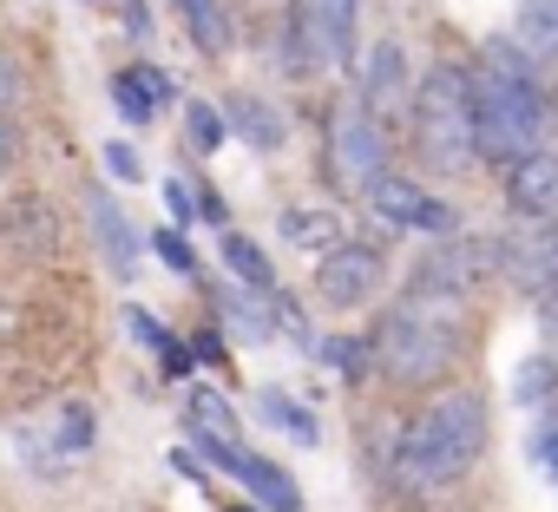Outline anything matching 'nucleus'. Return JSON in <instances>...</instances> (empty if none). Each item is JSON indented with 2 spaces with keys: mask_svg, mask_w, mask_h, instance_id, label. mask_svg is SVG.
Listing matches in <instances>:
<instances>
[{
  "mask_svg": "<svg viewBox=\"0 0 558 512\" xmlns=\"http://www.w3.org/2000/svg\"><path fill=\"white\" fill-rule=\"evenodd\" d=\"M184 420H191V434L236 440V414H230V407H223V394H210V388H191V407H184Z\"/></svg>",
  "mask_w": 558,
  "mask_h": 512,
  "instance_id": "b1692460",
  "label": "nucleus"
},
{
  "mask_svg": "<svg viewBox=\"0 0 558 512\" xmlns=\"http://www.w3.org/2000/svg\"><path fill=\"white\" fill-rule=\"evenodd\" d=\"M236 479H243V492L263 505V512H303V486L276 466V460H256V453H243L236 460Z\"/></svg>",
  "mask_w": 558,
  "mask_h": 512,
  "instance_id": "2eb2a0df",
  "label": "nucleus"
},
{
  "mask_svg": "<svg viewBox=\"0 0 558 512\" xmlns=\"http://www.w3.org/2000/svg\"><path fill=\"white\" fill-rule=\"evenodd\" d=\"M223 125H230V119H223L217 106H204V99H191V106H184V138H191V151H197V158H210V151L223 145Z\"/></svg>",
  "mask_w": 558,
  "mask_h": 512,
  "instance_id": "a878e982",
  "label": "nucleus"
},
{
  "mask_svg": "<svg viewBox=\"0 0 558 512\" xmlns=\"http://www.w3.org/2000/svg\"><path fill=\"white\" fill-rule=\"evenodd\" d=\"M506 197L525 217H551L558 210V158L551 151H532V158L506 164Z\"/></svg>",
  "mask_w": 558,
  "mask_h": 512,
  "instance_id": "ddd939ff",
  "label": "nucleus"
},
{
  "mask_svg": "<svg viewBox=\"0 0 558 512\" xmlns=\"http://www.w3.org/2000/svg\"><path fill=\"white\" fill-rule=\"evenodd\" d=\"M381 249H368V243H336L323 264H316V296L329 303V309H362V303H375L381 296Z\"/></svg>",
  "mask_w": 558,
  "mask_h": 512,
  "instance_id": "6e6552de",
  "label": "nucleus"
},
{
  "mask_svg": "<svg viewBox=\"0 0 558 512\" xmlns=\"http://www.w3.org/2000/svg\"><path fill=\"white\" fill-rule=\"evenodd\" d=\"M80 453H93V407H60V427H53V466H73Z\"/></svg>",
  "mask_w": 558,
  "mask_h": 512,
  "instance_id": "5701e85b",
  "label": "nucleus"
},
{
  "mask_svg": "<svg viewBox=\"0 0 558 512\" xmlns=\"http://www.w3.org/2000/svg\"><path fill=\"white\" fill-rule=\"evenodd\" d=\"M414 145L434 171H466L480 158V132H473V73L460 60L427 66L421 93H414Z\"/></svg>",
  "mask_w": 558,
  "mask_h": 512,
  "instance_id": "20e7f679",
  "label": "nucleus"
},
{
  "mask_svg": "<svg viewBox=\"0 0 558 512\" xmlns=\"http://www.w3.org/2000/svg\"><path fill=\"white\" fill-rule=\"evenodd\" d=\"M368 204H375V217L395 223V230H447V223H453V210H447L440 197H427L414 178H395V171H381V178L368 184Z\"/></svg>",
  "mask_w": 558,
  "mask_h": 512,
  "instance_id": "1a4fd4ad",
  "label": "nucleus"
},
{
  "mask_svg": "<svg viewBox=\"0 0 558 512\" xmlns=\"http://www.w3.org/2000/svg\"><path fill=\"white\" fill-rule=\"evenodd\" d=\"M191 191H197V184H184V178H171V184H165V204H171V217H178V223L204 217V197H191Z\"/></svg>",
  "mask_w": 558,
  "mask_h": 512,
  "instance_id": "c756f323",
  "label": "nucleus"
},
{
  "mask_svg": "<svg viewBox=\"0 0 558 512\" xmlns=\"http://www.w3.org/2000/svg\"><path fill=\"white\" fill-rule=\"evenodd\" d=\"M151 249L165 256V264H171L178 277H197V249L184 243V230H158V236H151Z\"/></svg>",
  "mask_w": 558,
  "mask_h": 512,
  "instance_id": "cd10ccee",
  "label": "nucleus"
},
{
  "mask_svg": "<svg viewBox=\"0 0 558 512\" xmlns=\"http://www.w3.org/2000/svg\"><path fill=\"white\" fill-rule=\"evenodd\" d=\"M355 21L362 0H290V66L296 73H336L355 60Z\"/></svg>",
  "mask_w": 558,
  "mask_h": 512,
  "instance_id": "39448f33",
  "label": "nucleus"
},
{
  "mask_svg": "<svg viewBox=\"0 0 558 512\" xmlns=\"http://www.w3.org/2000/svg\"><path fill=\"white\" fill-rule=\"evenodd\" d=\"M499 277L525 296H545L558 283V217H512L499 230Z\"/></svg>",
  "mask_w": 558,
  "mask_h": 512,
  "instance_id": "0eeeda50",
  "label": "nucleus"
},
{
  "mask_svg": "<svg viewBox=\"0 0 558 512\" xmlns=\"http://www.w3.org/2000/svg\"><path fill=\"white\" fill-rule=\"evenodd\" d=\"M119 8H125V27L145 40V34H151V14H145V0H119Z\"/></svg>",
  "mask_w": 558,
  "mask_h": 512,
  "instance_id": "72a5a7b5",
  "label": "nucleus"
},
{
  "mask_svg": "<svg viewBox=\"0 0 558 512\" xmlns=\"http://www.w3.org/2000/svg\"><path fill=\"white\" fill-rule=\"evenodd\" d=\"M532 453H538V466L558 479V407H545V427L532 434Z\"/></svg>",
  "mask_w": 558,
  "mask_h": 512,
  "instance_id": "c85d7f7f",
  "label": "nucleus"
},
{
  "mask_svg": "<svg viewBox=\"0 0 558 512\" xmlns=\"http://www.w3.org/2000/svg\"><path fill=\"white\" fill-rule=\"evenodd\" d=\"M499 270V236H460V243H440L427 264H421V277L427 283H440V290H460V296H473L486 277Z\"/></svg>",
  "mask_w": 558,
  "mask_h": 512,
  "instance_id": "9b49d317",
  "label": "nucleus"
},
{
  "mask_svg": "<svg viewBox=\"0 0 558 512\" xmlns=\"http://www.w3.org/2000/svg\"><path fill=\"white\" fill-rule=\"evenodd\" d=\"M512 394L525 401V407H558V362L551 355H532V362H519V375H512Z\"/></svg>",
  "mask_w": 558,
  "mask_h": 512,
  "instance_id": "4be33fe9",
  "label": "nucleus"
},
{
  "mask_svg": "<svg viewBox=\"0 0 558 512\" xmlns=\"http://www.w3.org/2000/svg\"><path fill=\"white\" fill-rule=\"evenodd\" d=\"M414 80H408V53H401V40H381L375 53H368V66H362V106L388 125L395 112H414Z\"/></svg>",
  "mask_w": 558,
  "mask_h": 512,
  "instance_id": "9d476101",
  "label": "nucleus"
},
{
  "mask_svg": "<svg viewBox=\"0 0 558 512\" xmlns=\"http://www.w3.org/2000/svg\"><path fill=\"white\" fill-rule=\"evenodd\" d=\"M256 407H263V420H276V427H283V434H296L303 447H310V440L323 434V427L310 420V407H296L290 394H276V388H269V394H256Z\"/></svg>",
  "mask_w": 558,
  "mask_h": 512,
  "instance_id": "bb28decb",
  "label": "nucleus"
},
{
  "mask_svg": "<svg viewBox=\"0 0 558 512\" xmlns=\"http://www.w3.org/2000/svg\"><path fill=\"white\" fill-rule=\"evenodd\" d=\"M21 158V138H14V125H8V112H0V164H14Z\"/></svg>",
  "mask_w": 558,
  "mask_h": 512,
  "instance_id": "f704fd0d",
  "label": "nucleus"
},
{
  "mask_svg": "<svg viewBox=\"0 0 558 512\" xmlns=\"http://www.w3.org/2000/svg\"><path fill=\"white\" fill-rule=\"evenodd\" d=\"M171 14L191 27V40H197V53H230V14H223V0H171Z\"/></svg>",
  "mask_w": 558,
  "mask_h": 512,
  "instance_id": "f3484780",
  "label": "nucleus"
},
{
  "mask_svg": "<svg viewBox=\"0 0 558 512\" xmlns=\"http://www.w3.org/2000/svg\"><path fill=\"white\" fill-rule=\"evenodd\" d=\"M519 47L558 66V0H519Z\"/></svg>",
  "mask_w": 558,
  "mask_h": 512,
  "instance_id": "6ab92c4d",
  "label": "nucleus"
},
{
  "mask_svg": "<svg viewBox=\"0 0 558 512\" xmlns=\"http://www.w3.org/2000/svg\"><path fill=\"white\" fill-rule=\"evenodd\" d=\"M223 264H230V277H236V283H250V290H276L269 256H263L243 230H223Z\"/></svg>",
  "mask_w": 558,
  "mask_h": 512,
  "instance_id": "412c9836",
  "label": "nucleus"
},
{
  "mask_svg": "<svg viewBox=\"0 0 558 512\" xmlns=\"http://www.w3.org/2000/svg\"><path fill=\"white\" fill-rule=\"evenodd\" d=\"M460 342H466V296L460 290H440L414 270L408 296L381 316V336H375V362L388 381L401 388H434L453 362H460Z\"/></svg>",
  "mask_w": 558,
  "mask_h": 512,
  "instance_id": "f03ea898",
  "label": "nucleus"
},
{
  "mask_svg": "<svg viewBox=\"0 0 558 512\" xmlns=\"http://www.w3.org/2000/svg\"><path fill=\"white\" fill-rule=\"evenodd\" d=\"M538 322H545V336H551V349H558V283L538 296Z\"/></svg>",
  "mask_w": 558,
  "mask_h": 512,
  "instance_id": "473e14b6",
  "label": "nucleus"
},
{
  "mask_svg": "<svg viewBox=\"0 0 558 512\" xmlns=\"http://www.w3.org/2000/svg\"><path fill=\"white\" fill-rule=\"evenodd\" d=\"M171 73H158V66H125V73H112V106L132 119V125H151L158 119V106H171Z\"/></svg>",
  "mask_w": 558,
  "mask_h": 512,
  "instance_id": "4468645a",
  "label": "nucleus"
},
{
  "mask_svg": "<svg viewBox=\"0 0 558 512\" xmlns=\"http://www.w3.org/2000/svg\"><path fill=\"white\" fill-rule=\"evenodd\" d=\"M223 119L256 145V151H276V145H283V112H276V106H263L256 93H236L230 106H223Z\"/></svg>",
  "mask_w": 558,
  "mask_h": 512,
  "instance_id": "a211bd4d",
  "label": "nucleus"
},
{
  "mask_svg": "<svg viewBox=\"0 0 558 512\" xmlns=\"http://www.w3.org/2000/svg\"><path fill=\"white\" fill-rule=\"evenodd\" d=\"M283 243L329 256L336 243H349V223H342V210H329V204H296V210H283Z\"/></svg>",
  "mask_w": 558,
  "mask_h": 512,
  "instance_id": "dca6fc26",
  "label": "nucleus"
},
{
  "mask_svg": "<svg viewBox=\"0 0 558 512\" xmlns=\"http://www.w3.org/2000/svg\"><path fill=\"white\" fill-rule=\"evenodd\" d=\"M8 243L14 249H53V210L40 197H14L8 210Z\"/></svg>",
  "mask_w": 558,
  "mask_h": 512,
  "instance_id": "aec40b11",
  "label": "nucleus"
},
{
  "mask_svg": "<svg viewBox=\"0 0 558 512\" xmlns=\"http://www.w3.org/2000/svg\"><path fill=\"white\" fill-rule=\"evenodd\" d=\"M125 322H132V336H138V342H145V349H151V355H158V362L171 368V375L184 368V342H178V336H171V329H165L158 316H145V309L132 303V309H125Z\"/></svg>",
  "mask_w": 558,
  "mask_h": 512,
  "instance_id": "393cba45",
  "label": "nucleus"
},
{
  "mask_svg": "<svg viewBox=\"0 0 558 512\" xmlns=\"http://www.w3.org/2000/svg\"><path fill=\"white\" fill-rule=\"evenodd\" d=\"M86 223H93V243H99V256H106V270L132 277L138 256H145V243H138V230L125 223V210H119L112 191H93V197H86Z\"/></svg>",
  "mask_w": 558,
  "mask_h": 512,
  "instance_id": "f8f14e48",
  "label": "nucleus"
},
{
  "mask_svg": "<svg viewBox=\"0 0 558 512\" xmlns=\"http://www.w3.org/2000/svg\"><path fill=\"white\" fill-rule=\"evenodd\" d=\"M381 171H388V132H381V119L362 99L336 106V119H329V178L342 191H362L368 197V184Z\"/></svg>",
  "mask_w": 558,
  "mask_h": 512,
  "instance_id": "423d86ee",
  "label": "nucleus"
},
{
  "mask_svg": "<svg viewBox=\"0 0 558 512\" xmlns=\"http://www.w3.org/2000/svg\"><path fill=\"white\" fill-rule=\"evenodd\" d=\"M480 453H486V407H480V394L453 388L401 427L388 460H395L401 492H440V486L466 479Z\"/></svg>",
  "mask_w": 558,
  "mask_h": 512,
  "instance_id": "7ed1b4c3",
  "label": "nucleus"
},
{
  "mask_svg": "<svg viewBox=\"0 0 558 512\" xmlns=\"http://www.w3.org/2000/svg\"><path fill=\"white\" fill-rule=\"evenodd\" d=\"M106 171L112 178H138V151L132 145H106Z\"/></svg>",
  "mask_w": 558,
  "mask_h": 512,
  "instance_id": "7c9ffc66",
  "label": "nucleus"
},
{
  "mask_svg": "<svg viewBox=\"0 0 558 512\" xmlns=\"http://www.w3.org/2000/svg\"><path fill=\"white\" fill-rule=\"evenodd\" d=\"M14 99H21V66H14L8 53H0V112H8Z\"/></svg>",
  "mask_w": 558,
  "mask_h": 512,
  "instance_id": "2f4dec72",
  "label": "nucleus"
},
{
  "mask_svg": "<svg viewBox=\"0 0 558 512\" xmlns=\"http://www.w3.org/2000/svg\"><path fill=\"white\" fill-rule=\"evenodd\" d=\"M545 86L532 73V53L519 40H486L480 73H473V132L486 164H519L545 151Z\"/></svg>",
  "mask_w": 558,
  "mask_h": 512,
  "instance_id": "f257e3e1",
  "label": "nucleus"
}]
</instances>
